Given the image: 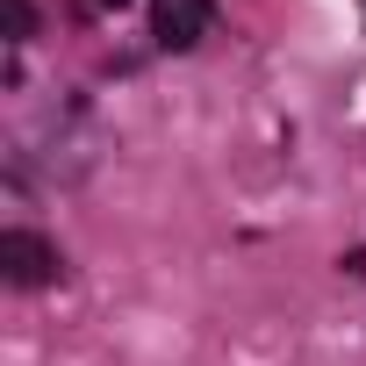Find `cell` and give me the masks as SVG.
<instances>
[{
  "label": "cell",
  "instance_id": "6da1fadb",
  "mask_svg": "<svg viewBox=\"0 0 366 366\" xmlns=\"http://www.w3.org/2000/svg\"><path fill=\"white\" fill-rule=\"evenodd\" d=\"M58 273H65V259H58L51 237H36V230H0V280H8V287H51Z\"/></svg>",
  "mask_w": 366,
  "mask_h": 366
},
{
  "label": "cell",
  "instance_id": "7a4b0ae2",
  "mask_svg": "<svg viewBox=\"0 0 366 366\" xmlns=\"http://www.w3.org/2000/svg\"><path fill=\"white\" fill-rule=\"evenodd\" d=\"M216 22V0H151V36L158 51H194Z\"/></svg>",
  "mask_w": 366,
  "mask_h": 366
},
{
  "label": "cell",
  "instance_id": "3957f363",
  "mask_svg": "<svg viewBox=\"0 0 366 366\" xmlns=\"http://www.w3.org/2000/svg\"><path fill=\"white\" fill-rule=\"evenodd\" d=\"M29 36V0H8V44Z\"/></svg>",
  "mask_w": 366,
  "mask_h": 366
},
{
  "label": "cell",
  "instance_id": "277c9868",
  "mask_svg": "<svg viewBox=\"0 0 366 366\" xmlns=\"http://www.w3.org/2000/svg\"><path fill=\"white\" fill-rule=\"evenodd\" d=\"M79 8H94V15H108V8H122V0H79Z\"/></svg>",
  "mask_w": 366,
  "mask_h": 366
}]
</instances>
